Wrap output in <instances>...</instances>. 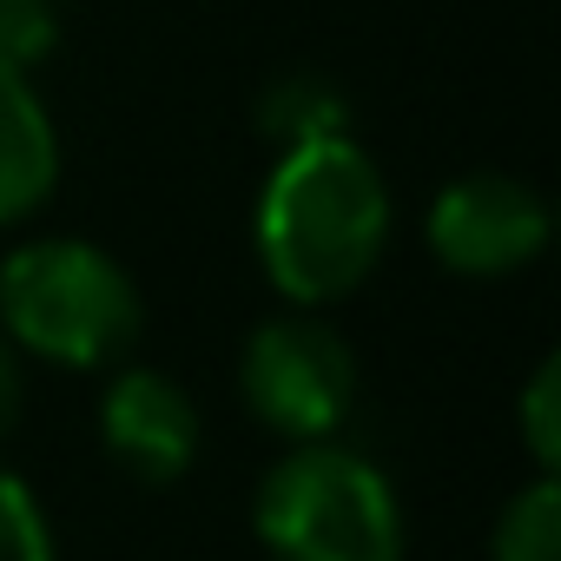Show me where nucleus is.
Returning <instances> with one entry per match:
<instances>
[{
	"label": "nucleus",
	"mask_w": 561,
	"mask_h": 561,
	"mask_svg": "<svg viewBox=\"0 0 561 561\" xmlns=\"http://www.w3.org/2000/svg\"><path fill=\"white\" fill-rule=\"evenodd\" d=\"M390 244V185L377 159L337 133L285 146L257 192V264L298 311L351 298Z\"/></svg>",
	"instance_id": "f257e3e1"
},
{
	"label": "nucleus",
	"mask_w": 561,
	"mask_h": 561,
	"mask_svg": "<svg viewBox=\"0 0 561 561\" xmlns=\"http://www.w3.org/2000/svg\"><path fill=\"white\" fill-rule=\"evenodd\" d=\"M146 305L126 264L87 238H34L0 264V337L60 370L126 364Z\"/></svg>",
	"instance_id": "f03ea898"
},
{
	"label": "nucleus",
	"mask_w": 561,
	"mask_h": 561,
	"mask_svg": "<svg viewBox=\"0 0 561 561\" xmlns=\"http://www.w3.org/2000/svg\"><path fill=\"white\" fill-rule=\"evenodd\" d=\"M251 528L271 561H403L397 489L344 443H291L257 482Z\"/></svg>",
	"instance_id": "7ed1b4c3"
},
{
	"label": "nucleus",
	"mask_w": 561,
	"mask_h": 561,
	"mask_svg": "<svg viewBox=\"0 0 561 561\" xmlns=\"http://www.w3.org/2000/svg\"><path fill=\"white\" fill-rule=\"evenodd\" d=\"M238 390L251 416L285 443H331L357 403V357L324 318H264L244 344Z\"/></svg>",
	"instance_id": "20e7f679"
},
{
	"label": "nucleus",
	"mask_w": 561,
	"mask_h": 561,
	"mask_svg": "<svg viewBox=\"0 0 561 561\" xmlns=\"http://www.w3.org/2000/svg\"><path fill=\"white\" fill-rule=\"evenodd\" d=\"M423 238L456 277H515L548 251V198L508 172H469L436 192Z\"/></svg>",
	"instance_id": "39448f33"
},
{
	"label": "nucleus",
	"mask_w": 561,
	"mask_h": 561,
	"mask_svg": "<svg viewBox=\"0 0 561 561\" xmlns=\"http://www.w3.org/2000/svg\"><path fill=\"white\" fill-rule=\"evenodd\" d=\"M100 443L106 456L165 489L192 469L198 456V403L185 397V383H172L165 370H146V364H119V377L106 383L100 397Z\"/></svg>",
	"instance_id": "423d86ee"
},
{
	"label": "nucleus",
	"mask_w": 561,
	"mask_h": 561,
	"mask_svg": "<svg viewBox=\"0 0 561 561\" xmlns=\"http://www.w3.org/2000/svg\"><path fill=\"white\" fill-rule=\"evenodd\" d=\"M60 179V133L21 67H0V225L47 205Z\"/></svg>",
	"instance_id": "0eeeda50"
},
{
	"label": "nucleus",
	"mask_w": 561,
	"mask_h": 561,
	"mask_svg": "<svg viewBox=\"0 0 561 561\" xmlns=\"http://www.w3.org/2000/svg\"><path fill=\"white\" fill-rule=\"evenodd\" d=\"M489 561H561V489L554 476H535L508 508L495 515Z\"/></svg>",
	"instance_id": "6e6552de"
},
{
	"label": "nucleus",
	"mask_w": 561,
	"mask_h": 561,
	"mask_svg": "<svg viewBox=\"0 0 561 561\" xmlns=\"http://www.w3.org/2000/svg\"><path fill=\"white\" fill-rule=\"evenodd\" d=\"M264 133H271L277 146H311V139L351 133V113H344V100H337L324 80L291 73V80H277V87L264 93Z\"/></svg>",
	"instance_id": "1a4fd4ad"
},
{
	"label": "nucleus",
	"mask_w": 561,
	"mask_h": 561,
	"mask_svg": "<svg viewBox=\"0 0 561 561\" xmlns=\"http://www.w3.org/2000/svg\"><path fill=\"white\" fill-rule=\"evenodd\" d=\"M0 561H54L47 508L34 502V489L14 469H0Z\"/></svg>",
	"instance_id": "9d476101"
},
{
	"label": "nucleus",
	"mask_w": 561,
	"mask_h": 561,
	"mask_svg": "<svg viewBox=\"0 0 561 561\" xmlns=\"http://www.w3.org/2000/svg\"><path fill=\"white\" fill-rule=\"evenodd\" d=\"M60 41L54 0H0V67H41Z\"/></svg>",
	"instance_id": "9b49d317"
},
{
	"label": "nucleus",
	"mask_w": 561,
	"mask_h": 561,
	"mask_svg": "<svg viewBox=\"0 0 561 561\" xmlns=\"http://www.w3.org/2000/svg\"><path fill=\"white\" fill-rule=\"evenodd\" d=\"M522 443H528L535 469L554 476V462H561V370H554V357L522 390Z\"/></svg>",
	"instance_id": "f8f14e48"
},
{
	"label": "nucleus",
	"mask_w": 561,
	"mask_h": 561,
	"mask_svg": "<svg viewBox=\"0 0 561 561\" xmlns=\"http://www.w3.org/2000/svg\"><path fill=\"white\" fill-rule=\"evenodd\" d=\"M21 403H27V377H21V351L0 337V443L14 436V423H21Z\"/></svg>",
	"instance_id": "ddd939ff"
}]
</instances>
